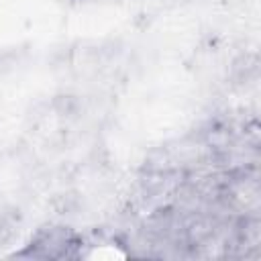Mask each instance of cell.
Returning a JSON list of instances; mask_svg holds the SVG:
<instances>
[{"mask_svg":"<svg viewBox=\"0 0 261 261\" xmlns=\"http://www.w3.org/2000/svg\"><path fill=\"white\" fill-rule=\"evenodd\" d=\"M18 224H20V216L16 208H8L0 212V247H4L8 241L14 239Z\"/></svg>","mask_w":261,"mask_h":261,"instance_id":"obj_1","label":"cell"},{"mask_svg":"<svg viewBox=\"0 0 261 261\" xmlns=\"http://www.w3.org/2000/svg\"><path fill=\"white\" fill-rule=\"evenodd\" d=\"M53 206L57 210V214H75L80 210V198L75 192H61L55 196Z\"/></svg>","mask_w":261,"mask_h":261,"instance_id":"obj_2","label":"cell"}]
</instances>
